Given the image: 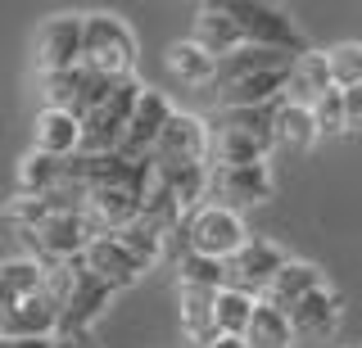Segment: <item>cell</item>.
I'll list each match as a JSON object with an SVG mask.
<instances>
[{
    "mask_svg": "<svg viewBox=\"0 0 362 348\" xmlns=\"http://www.w3.org/2000/svg\"><path fill=\"white\" fill-rule=\"evenodd\" d=\"M82 68L105 82H127L136 68V32L113 14L82 18Z\"/></svg>",
    "mask_w": 362,
    "mask_h": 348,
    "instance_id": "cell-1",
    "label": "cell"
},
{
    "mask_svg": "<svg viewBox=\"0 0 362 348\" xmlns=\"http://www.w3.org/2000/svg\"><path fill=\"white\" fill-rule=\"evenodd\" d=\"M226 9H231V18H235V28H240L245 46L281 50V54H290V59H299V54L308 50L299 23H294L281 5H263V0H226Z\"/></svg>",
    "mask_w": 362,
    "mask_h": 348,
    "instance_id": "cell-2",
    "label": "cell"
},
{
    "mask_svg": "<svg viewBox=\"0 0 362 348\" xmlns=\"http://www.w3.org/2000/svg\"><path fill=\"white\" fill-rule=\"evenodd\" d=\"M177 231H181L186 253H204V258H218V263H226V258L249 240L240 212H226L218 204H199L195 212H186Z\"/></svg>",
    "mask_w": 362,
    "mask_h": 348,
    "instance_id": "cell-3",
    "label": "cell"
},
{
    "mask_svg": "<svg viewBox=\"0 0 362 348\" xmlns=\"http://www.w3.org/2000/svg\"><path fill=\"white\" fill-rule=\"evenodd\" d=\"M141 91H145V86H136L132 77L113 86L109 100H100V104L82 118V150H77V154H90V159L118 154V140H122V131H127V118H132Z\"/></svg>",
    "mask_w": 362,
    "mask_h": 348,
    "instance_id": "cell-4",
    "label": "cell"
},
{
    "mask_svg": "<svg viewBox=\"0 0 362 348\" xmlns=\"http://www.w3.org/2000/svg\"><path fill=\"white\" fill-rule=\"evenodd\" d=\"M23 244L37 253L41 267H59V263H77L82 258V249L90 244V231L77 208H59L50 217H41L37 227L23 231Z\"/></svg>",
    "mask_w": 362,
    "mask_h": 348,
    "instance_id": "cell-5",
    "label": "cell"
},
{
    "mask_svg": "<svg viewBox=\"0 0 362 348\" xmlns=\"http://www.w3.org/2000/svg\"><path fill=\"white\" fill-rule=\"evenodd\" d=\"M177 167H209V122L173 109L150 154V172H177Z\"/></svg>",
    "mask_w": 362,
    "mask_h": 348,
    "instance_id": "cell-6",
    "label": "cell"
},
{
    "mask_svg": "<svg viewBox=\"0 0 362 348\" xmlns=\"http://www.w3.org/2000/svg\"><path fill=\"white\" fill-rule=\"evenodd\" d=\"M204 199H213L226 212H245L272 199V176L263 163H240V167H209V190Z\"/></svg>",
    "mask_w": 362,
    "mask_h": 348,
    "instance_id": "cell-7",
    "label": "cell"
},
{
    "mask_svg": "<svg viewBox=\"0 0 362 348\" xmlns=\"http://www.w3.org/2000/svg\"><path fill=\"white\" fill-rule=\"evenodd\" d=\"M32 64H37L41 77L82 68V18L77 14H54L37 28V50H32Z\"/></svg>",
    "mask_w": 362,
    "mask_h": 348,
    "instance_id": "cell-8",
    "label": "cell"
},
{
    "mask_svg": "<svg viewBox=\"0 0 362 348\" xmlns=\"http://www.w3.org/2000/svg\"><path fill=\"white\" fill-rule=\"evenodd\" d=\"M286 263L290 258L272 240H254V235H249L240 249L226 258V289H240L249 299H263V289L272 285V276H276Z\"/></svg>",
    "mask_w": 362,
    "mask_h": 348,
    "instance_id": "cell-9",
    "label": "cell"
},
{
    "mask_svg": "<svg viewBox=\"0 0 362 348\" xmlns=\"http://www.w3.org/2000/svg\"><path fill=\"white\" fill-rule=\"evenodd\" d=\"M168 118H173V104L158 91H141V100H136V109L127 118V131H122V140H118V159L122 163H150V154L158 145V131L168 127Z\"/></svg>",
    "mask_w": 362,
    "mask_h": 348,
    "instance_id": "cell-10",
    "label": "cell"
},
{
    "mask_svg": "<svg viewBox=\"0 0 362 348\" xmlns=\"http://www.w3.org/2000/svg\"><path fill=\"white\" fill-rule=\"evenodd\" d=\"M82 267H86L95 280H105L113 294H118V289H127V285H136V280H141V272H145V267L136 263V258L122 249L113 235H95V240L86 244V249H82Z\"/></svg>",
    "mask_w": 362,
    "mask_h": 348,
    "instance_id": "cell-11",
    "label": "cell"
},
{
    "mask_svg": "<svg viewBox=\"0 0 362 348\" xmlns=\"http://www.w3.org/2000/svg\"><path fill=\"white\" fill-rule=\"evenodd\" d=\"M339 294L335 289H317V294L308 299H299L294 308L286 312L290 317V330H294V340H326V335H335V325H339Z\"/></svg>",
    "mask_w": 362,
    "mask_h": 348,
    "instance_id": "cell-12",
    "label": "cell"
},
{
    "mask_svg": "<svg viewBox=\"0 0 362 348\" xmlns=\"http://www.w3.org/2000/svg\"><path fill=\"white\" fill-rule=\"evenodd\" d=\"M322 285H326L322 267H313V263H299V258H290V263L281 267L276 276H272V285L263 289V299H258V303H267V308H276V312H290L299 299L317 294Z\"/></svg>",
    "mask_w": 362,
    "mask_h": 348,
    "instance_id": "cell-13",
    "label": "cell"
},
{
    "mask_svg": "<svg viewBox=\"0 0 362 348\" xmlns=\"http://www.w3.org/2000/svg\"><path fill=\"white\" fill-rule=\"evenodd\" d=\"M331 86V73H326V50H303L299 59H290V77H286V104H299V109H313L317 100Z\"/></svg>",
    "mask_w": 362,
    "mask_h": 348,
    "instance_id": "cell-14",
    "label": "cell"
},
{
    "mask_svg": "<svg viewBox=\"0 0 362 348\" xmlns=\"http://www.w3.org/2000/svg\"><path fill=\"white\" fill-rule=\"evenodd\" d=\"M190 41H195L204 54H213V59H222V54H231V50L245 46L231 9H226V0H222V5H199L195 9V32H190Z\"/></svg>",
    "mask_w": 362,
    "mask_h": 348,
    "instance_id": "cell-15",
    "label": "cell"
},
{
    "mask_svg": "<svg viewBox=\"0 0 362 348\" xmlns=\"http://www.w3.org/2000/svg\"><path fill=\"white\" fill-rule=\"evenodd\" d=\"M286 77L290 68H272V73H254V77H240L231 86H218V109H258V104H276L286 95Z\"/></svg>",
    "mask_w": 362,
    "mask_h": 348,
    "instance_id": "cell-16",
    "label": "cell"
},
{
    "mask_svg": "<svg viewBox=\"0 0 362 348\" xmlns=\"http://www.w3.org/2000/svg\"><path fill=\"white\" fill-rule=\"evenodd\" d=\"M77 150H82V122L73 114H64V109H41L37 114V154L45 159H77Z\"/></svg>",
    "mask_w": 362,
    "mask_h": 348,
    "instance_id": "cell-17",
    "label": "cell"
},
{
    "mask_svg": "<svg viewBox=\"0 0 362 348\" xmlns=\"http://www.w3.org/2000/svg\"><path fill=\"white\" fill-rule=\"evenodd\" d=\"M54 330H59V308L45 294L18 303L14 312L0 317V335L5 340H54Z\"/></svg>",
    "mask_w": 362,
    "mask_h": 348,
    "instance_id": "cell-18",
    "label": "cell"
},
{
    "mask_svg": "<svg viewBox=\"0 0 362 348\" xmlns=\"http://www.w3.org/2000/svg\"><path fill=\"white\" fill-rule=\"evenodd\" d=\"M218 294H213V289H195V285H177L181 330H186L190 344H199V348H209L213 340H218V321H213V303H218Z\"/></svg>",
    "mask_w": 362,
    "mask_h": 348,
    "instance_id": "cell-19",
    "label": "cell"
},
{
    "mask_svg": "<svg viewBox=\"0 0 362 348\" xmlns=\"http://www.w3.org/2000/svg\"><path fill=\"white\" fill-rule=\"evenodd\" d=\"M45 289V267L37 258H14V263L0 267V317L5 312H14L18 303L37 299Z\"/></svg>",
    "mask_w": 362,
    "mask_h": 348,
    "instance_id": "cell-20",
    "label": "cell"
},
{
    "mask_svg": "<svg viewBox=\"0 0 362 348\" xmlns=\"http://www.w3.org/2000/svg\"><path fill=\"white\" fill-rule=\"evenodd\" d=\"M272 68H290V54L281 50H258V46H240L231 54L218 59V73H213V91L218 86H231L240 77H254V73H272Z\"/></svg>",
    "mask_w": 362,
    "mask_h": 348,
    "instance_id": "cell-21",
    "label": "cell"
},
{
    "mask_svg": "<svg viewBox=\"0 0 362 348\" xmlns=\"http://www.w3.org/2000/svg\"><path fill=\"white\" fill-rule=\"evenodd\" d=\"M163 64H168V73H173L177 82H186V86H213V73H218V59L204 54L195 41H177V46H168Z\"/></svg>",
    "mask_w": 362,
    "mask_h": 348,
    "instance_id": "cell-22",
    "label": "cell"
},
{
    "mask_svg": "<svg viewBox=\"0 0 362 348\" xmlns=\"http://www.w3.org/2000/svg\"><path fill=\"white\" fill-rule=\"evenodd\" d=\"M272 140L286 145V150H308L317 140V122H313V109H299V104H276V122H272Z\"/></svg>",
    "mask_w": 362,
    "mask_h": 348,
    "instance_id": "cell-23",
    "label": "cell"
},
{
    "mask_svg": "<svg viewBox=\"0 0 362 348\" xmlns=\"http://www.w3.org/2000/svg\"><path fill=\"white\" fill-rule=\"evenodd\" d=\"M245 344L249 348H290L294 344V330H290V317L267 303H258L254 317H249V330H245Z\"/></svg>",
    "mask_w": 362,
    "mask_h": 348,
    "instance_id": "cell-24",
    "label": "cell"
},
{
    "mask_svg": "<svg viewBox=\"0 0 362 348\" xmlns=\"http://www.w3.org/2000/svg\"><path fill=\"white\" fill-rule=\"evenodd\" d=\"M64 186V163L45 159V154L32 150L28 159L18 163V195H50V190Z\"/></svg>",
    "mask_w": 362,
    "mask_h": 348,
    "instance_id": "cell-25",
    "label": "cell"
},
{
    "mask_svg": "<svg viewBox=\"0 0 362 348\" xmlns=\"http://www.w3.org/2000/svg\"><path fill=\"white\" fill-rule=\"evenodd\" d=\"M258 299L240 294V289H222L218 303H213V321H218V335H231V340H245L249 317H254Z\"/></svg>",
    "mask_w": 362,
    "mask_h": 348,
    "instance_id": "cell-26",
    "label": "cell"
},
{
    "mask_svg": "<svg viewBox=\"0 0 362 348\" xmlns=\"http://www.w3.org/2000/svg\"><path fill=\"white\" fill-rule=\"evenodd\" d=\"M326 73H331L335 91L362 86V41H335V46L326 50Z\"/></svg>",
    "mask_w": 362,
    "mask_h": 348,
    "instance_id": "cell-27",
    "label": "cell"
},
{
    "mask_svg": "<svg viewBox=\"0 0 362 348\" xmlns=\"http://www.w3.org/2000/svg\"><path fill=\"white\" fill-rule=\"evenodd\" d=\"M177 285H195V289H226V263L218 258H204V253H181L177 263Z\"/></svg>",
    "mask_w": 362,
    "mask_h": 348,
    "instance_id": "cell-28",
    "label": "cell"
},
{
    "mask_svg": "<svg viewBox=\"0 0 362 348\" xmlns=\"http://www.w3.org/2000/svg\"><path fill=\"white\" fill-rule=\"evenodd\" d=\"M276 104H281V100H276ZM276 104H258V109H222L218 127H235V131H245V136H254V140H263V145H276V140H272Z\"/></svg>",
    "mask_w": 362,
    "mask_h": 348,
    "instance_id": "cell-29",
    "label": "cell"
},
{
    "mask_svg": "<svg viewBox=\"0 0 362 348\" xmlns=\"http://www.w3.org/2000/svg\"><path fill=\"white\" fill-rule=\"evenodd\" d=\"M113 240H118V244H122V249H127L141 267L158 263V253H163V240H158V235L145 227V222H127V227H118V231H113Z\"/></svg>",
    "mask_w": 362,
    "mask_h": 348,
    "instance_id": "cell-30",
    "label": "cell"
},
{
    "mask_svg": "<svg viewBox=\"0 0 362 348\" xmlns=\"http://www.w3.org/2000/svg\"><path fill=\"white\" fill-rule=\"evenodd\" d=\"M313 122H317V136H339V131H344V95L326 91L313 104Z\"/></svg>",
    "mask_w": 362,
    "mask_h": 348,
    "instance_id": "cell-31",
    "label": "cell"
},
{
    "mask_svg": "<svg viewBox=\"0 0 362 348\" xmlns=\"http://www.w3.org/2000/svg\"><path fill=\"white\" fill-rule=\"evenodd\" d=\"M339 95H344V131H362V86L339 91Z\"/></svg>",
    "mask_w": 362,
    "mask_h": 348,
    "instance_id": "cell-32",
    "label": "cell"
},
{
    "mask_svg": "<svg viewBox=\"0 0 362 348\" xmlns=\"http://www.w3.org/2000/svg\"><path fill=\"white\" fill-rule=\"evenodd\" d=\"M50 348H95V344H90V330H77V325H64V330H54Z\"/></svg>",
    "mask_w": 362,
    "mask_h": 348,
    "instance_id": "cell-33",
    "label": "cell"
},
{
    "mask_svg": "<svg viewBox=\"0 0 362 348\" xmlns=\"http://www.w3.org/2000/svg\"><path fill=\"white\" fill-rule=\"evenodd\" d=\"M0 348H50V340H5L0 335Z\"/></svg>",
    "mask_w": 362,
    "mask_h": 348,
    "instance_id": "cell-34",
    "label": "cell"
},
{
    "mask_svg": "<svg viewBox=\"0 0 362 348\" xmlns=\"http://www.w3.org/2000/svg\"><path fill=\"white\" fill-rule=\"evenodd\" d=\"M209 348H249V344H245V340H231V335H218Z\"/></svg>",
    "mask_w": 362,
    "mask_h": 348,
    "instance_id": "cell-35",
    "label": "cell"
}]
</instances>
